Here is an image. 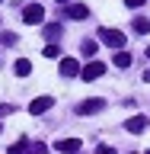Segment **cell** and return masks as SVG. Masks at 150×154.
Wrapping results in <instances>:
<instances>
[{
	"instance_id": "7",
	"label": "cell",
	"mask_w": 150,
	"mask_h": 154,
	"mask_svg": "<svg viewBox=\"0 0 150 154\" xmlns=\"http://www.w3.org/2000/svg\"><path fill=\"white\" fill-rule=\"evenodd\" d=\"M77 74H80L77 58H61V77H77Z\"/></svg>"
},
{
	"instance_id": "19",
	"label": "cell",
	"mask_w": 150,
	"mask_h": 154,
	"mask_svg": "<svg viewBox=\"0 0 150 154\" xmlns=\"http://www.w3.org/2000/svg\"><path fill=\"white\" fill-rule=\"evenodd\" d=\"M125 3H128V7H144L147 0H125Z\"/></svg>"
},
{
	"instance_id": "24",
	"label": "cell",
	"mask_w": 150,
	"mask_h": 154,
	"mask_svg": "<svg viewBox=\"0 0 150 154\" xmlns=\"http://www.w3.org/2000/svg\"><path fill=\"white\" fill-rule=\"evenodd\" d=\"M144 154H150V151H144Z\"/></svg>"
},
{
	"instance_id": "6",
	"label": "cell",
	"mask_w": 150,
	"mask_h": 154,
	"mask_svg": "<svg viewBox=\"0 0 150 154\" xmlns=\"http://www.w3.org/2000/svg\"><path fill=\"white\" fill-rule=\"evenodd\" d=\"M54 151H61V154H77V151H80V138H61V141L54 144Z\"/></svg>"
},
{
	"instance_id": "1",
	"label": "cell",
	"mask_w": 150,
	"mask_h": 154,
	"mask_svg": "<svg viewBox=\"0 0 150 154\" xmlns=\"http://www.w3.org/2000/svg\"><path fill=\"white\" fill-rule=\"evenodd\" d=\"M45 19V7L42 3H29L26 10H22V23H29V26H38Z\"/></svg>"
},
{
	"instance_id": "17",
	"label": "cell",
	"mask_w": 150,
	"mask_h": 154,
	"mask_svg": "<svg viewBox=\"0 0 150 154\" xmlns=\"http://www.w3.org/2000/svg\"><path fill=\"white\" fill-rule=\"evenodd\" d=\"M57 35H61V29H57V26H45V38H48V42L57 38Z\"/></svg>"
},
{
	"instance_id": "10",
	"label": "cell",
	"mask_w": 150,
	"mask_h": 154,
	"mask_svg": "<svg viewBox=\"0 0 150 154\" xmlns=\"http://www.w3.org/2000/svg\"><path fill=\"white\" fill-rule=\"evenodd\" d=\"M134 32H141V35L150 32V19L147 16H137V19H134Z\"/></svg>"
},
{
	"instance_id": "23",
	"label": "cell",
	"mask_w": 150,
	"mask_h": 154,
	"mask_svg": "<svg viewBox=\"0 0 150 154\" xmlns=\"http://www.w3.org/2000/svg\"><path fill=\"white\" fill-rule=\"evenodd\" d=\"M147 58H150V45H147Z\"/></svg>"
},
{
	"instance_id": "12",
	"label": "cell",
	"mask_w": 150,
	"mask_h": 154,
	"mask_svg": "<svg viewBox=\"0 0 150 154\" xmlns=\"http://www.w3.org/2000/svg\"><path fill=\"white\" fill-rule=\"evenodd\" d=\"M80 51H83L86 58H93V55H96V42H93V38H86L83 45H80Z\"/></svg>"
},
{
	"instance_id": "18",
	"label": "cell",
	"mask_w": 150,
	"mask_h": 154,
	"mask_svg": "<svg viewBox=\"0 0 150 154\" xmlns=\"http://www.w3.org/2000/svg\"><path fill=\"white\" fill-rule=\"evenodd\" d=\"M96 154H115L112 148H105V144H99V148H96Z\"/></svg>"
},
{
	"instance_id": "20",
	"label": "cell",
	"mask_w": 150,
	"mask_h": 154,
	"mask_svg": "<svg viewBox=\"0 0 150 154\" xmlns=\"http://www.w3.org/2000/svg\"><path fill=\"white\" fill-rule=\"evenodd\" d=\"M10 112V106H0V116H7Z\"/></svg>"
},
{
	"instance_id": "21",
	"label": "cell",
	"mask_w": 150,
	"mask_h": 154,
	"mask_svg": "<svg viewBox=\"0 0 150 154\" xmlns=\"http://www.w3.org/2000/svg\"><path fill=\"white\" fill-rule=\"evenodd\" d=\"M144 80H147V84H150V71H147V74H144Z\"/></svg>"
},
{
	"instance_id": "3",
	"label": "cell",
	"mask_w": 150,
	"mask_h": 154,
	"mask_svg": "<svg viewBox=\"0 0 150 154\" xmlns=\"http://www.w3.org/2000/svg\"><path fill=\"white\" fill-rule=\"evenodd\" d=\"M99 38H102L105 45H112V48L125 45V32H118V29H99Z\"/></svg>"
},
{
	"instance_id": "22",
	"label": "cell",
	"mask_w": 150,
	"mask_h": 154,
	"mask_svg": "<svg viewBox=\"0 0 150 154\" xmlns=\"http://www.w3.org/2000/svg\"><path fill=\"white\" fill-rule=\"evenodd\" d=\"M57 3H70V0H57Z\"/></svg>"
},
{
	"instance_id": "11",
	"label": "cell",
	"mask_w": 150,
	"mask_h": 154,
	"mask_svg": "<svg viewBox=\"0 0 150 154\" xmlns=\"http://www.w3.org/2000/svg\"><path fill=\"white\" fill-rule=\"evenodd\" d=\"M16 74H19V77H26V74H32V64H29L26 58H19V61H16Z\"/></svg>"
},
{
	"instance_id": "13",
	"label": "cell",
	"mask_w": 150,
	"mask_h": 154,
	"mask_svg": "<svg viewBox=\"0 0 150 154\" xmlns=\"http://www.w3.org/2000/svg\"><path fill=\"white\" fill-rule=\"evenodd\" d=\"M26 151H29V141H26V138H19V141L10 148V154H26Z\"/></svg>"
},
{
	"instance_id": "2",
	"label": "cell",
	"mask_w": 150,
	"mask_h": 154,
	"mask_svg": "<svg viewBox=\"0 0 150 154\" xmlns=\"http://www.w3.org/2000/svg\"><path fill=\"white\" fill-rule=\"evenodd\" d=\"M102 96H90V100H83V103L77 106V116H93V112H99L102 109Z\"/></svg>"
},
{
	"instance_id": "15",
	"label": "cell",
	"mask_w": 150,
	"mask_h": 154,
	"mask_svg": "<svg viewBox=\"0 0 150 154\" xmlns=\"http://www.w3.org/2000/svg\"><path fill=\"white\" fill-rule=\"evenodd\" d=\"M42 55H45V58H61V48H57V45H48V48H42Z\"/></svg>"
},
{
	"instance_id": "8",
	"label": "cell",
	"mask_w": 150,
	"mask_h": 154,
	"mask_svg": "<svg viewBox=\"0 0 150 154\" xmlns=\"http://www.w3.org/2000/svg\"><path fill=\"white\" fill-rule=\"evenodd\" d=\"M64 16H67V19H86V16H90V10H86L83 3H70Z\"/></svg>"
},
{
	"instance_id": "5",
	"label": "cell",
	"mask_w": 150,
	"mask_h": 154,
	"mask_svg": "<svg viewBox=\"0 0 150 154\" xmlns=\"http://www.w3.org/2000/svg\"><path fill=\"white\" fill-rule=\"evenodd\" d=\"M51 103H54L51 96H35V100L29 103V112H32V116H42V112H48V109H51Z\"/></svg>"
},
{
	"instance_id": "9",
	"label": "cell",
	"mask_w": 150,
	"mask_h": 154,
	"mask_svg": "<svg viewBox=\"0 0 150 154\" xmlns=\"http://www.w3.org/2000/svg\"><path fill=\"white\" fill-rule=\"evenodd\" d=\"M144 128H147V119H144V116H131V119H128V132L131 135H141Z\"/></svg>"
},
{
	"instance_id": "4",
	"label": "cell",
	"mask_w": 150,
	"mask_h": 154,
	"mask_svg": "<svg viewBox=\"0 0 150 154\" xmlns=\"http://www.w3.org/2000/svg\"><path fill=\"white\" fill-rule=\"evenodd\" d=\"M102 74H105V64H102V61H90V64L80 71V77H83V80H99Z\"/></svg>"
},
{
	"instance_id": "16",
	"label": "cell",
	"mask_w": 150,
	"mask_h": 154,
	"mask_svg": "<svg viewBox=\"0 0 150 154\" xmlns=\"http://www.w3.org/2000/svg\"><path fill=\"white\" fill-rule=\"evenodd\" d=\"M29 154H48V144H42V141L29 144Z\"/></svg>"
},
{
	"instance_id": "14",
	"label": "cell",
	"mask_w": 150,
	"mask_h": 154,
	"mask_svg": "<svg viewBox=\"0 0 150 154\" xmlns=\"http://www.w3.org/2000/svg\"><path fill=\"white\" fill-rule=\"evenodd\" d=\"M115 64H118V67H128V64H131V55H128V51H118V55H115Z\"/></svg>"
},
{
	"instance_id": "25",
	"label": "cell",
	"mask_w": 150,
	"mask_h": 154,
	"mask_svg": "<svg viewBox=\"0 0 150 154\" xmlns=\"http://www.w3.org/2000/svg\"><path fill=\"white\" fill-rule=\"evenodd\" d=\"M0 128H3V125H0Z\"/></svg>"
}]
</instances>
